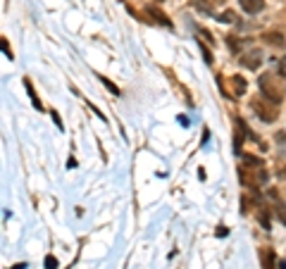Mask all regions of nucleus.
Wrapping results in <instances>:
<instances>
[{
    "label": "nucleus",
    "mask_w": 286,
    "mask_h": 269,
    "mask_svg": "<svg viewBox=\"0 0 286 269\" xmlns=\"http://www.w3.org/2000/svg\"><path fill=\"white\" fill-rule=\"evenodd\" d=\"M260 62H263V53H260V50H251L248 55H243L241 57V65L248 67V69H258Z\"/></svg>",
    "instance_id": "nucleus-1"
},
{
    "label": "nucleus",
    "mask_w": 286,
    "mask_h": 269,
    "mask_svg": "<svg viewBox=\"0 0 286 269\" xmlns=\"http://www.w3.org/2000/svg\"><path fill=\"white\" fill-rule=\"evenodd\" d=\"M239 5H241L243 12H248V14H258V12H263L265 0H239Z\"/></svg>",
    "instance_id": "nucleus-2"
},
{
    "label": "nucleus",
    "mask_w": 286,
    "mask_h": 269,
    "mask_svg": "<svg viewBox=\"0 0 286 269\" xmlns=\"http://www.w3.org/2000/svg\"><path fill=\"white\" fill-rule=\"evenodd\" d=\"M243 131H246V124H243L241 119H236V138H234V150L236 155L241 152V143H243Z\"/></svg>",
    "instance_id": "nucleus-3"
},
{
    "label": "nucleus",
    "mask_w": 286,
    "mask_h": 269,
    "mask_svg": "<svg viewBox=\"0 0 286 269\" xmlns=\"http://www.w3.org/2000/svg\"><path fill=\"white\" fill-rule=\"evenodd\" d=\"M253 108L258 110V112H260V117H263V122H272V119H275V115H272V110H270V108H265L263 103H258V100H255V103H253Z\"/></svg>",
    "instance_id": "nucleus-4"
},
{
    "label": "nucleus",
    "mask_w": 286,
    "mask_h": 269,
    "mask_svg": "<svg viewBox=\"0 0 286 269\" xmlns=\"http://www.w3.org/2000/svg\"><path fill=\"white\" fill-rule=\"evenodd\" d=\"M265 38H267V43H272V45H277V48H284V36H282V33H267V36H265Z\"/></svg>",
    "instance_id": "nucleus-5"
},
{
    "label": "nucleus",
    "mask_w": 286,
    "mask_h": 269,
    "mask_svg": "<svg viewBox=\"0 0 286 269\" xmlns=\"http://www.w3.org/2000/svg\"><path fill=\"white\" fill-rule=\"evenodd\" d=\"M231 84H234V91H236V96H243V93H246V81H243L241 76H234V81H231Z\"/></svg>",
    "instance_id": "nucleus-6"
},
{
    "label": "nucleus",
    "mask_w": 286,
    "mask_h": 269,
    "mask_svg": "<svg viewBox=\"0 0 286 269\" xmlns=\"http://www.w3.org/2000/svg\"><path fill=\"white\" fill-rule=\"evenodd\" d=\"M148 14H153V17H155V19H157L160 24H165V26H169V19H167V17H165V14H162L160 10H155V7H148Z\"/></svg>",
    "instance_id": "nucleus-7"
},
{
    "label": "nucleus",
    "mask_w": 286,
    "mask_h": 269,
    "mask_svg": "<svg viewBox=\"0 0 286 269\" xmlns=\"http://www.w3.org/2000/svg\"><path fill=\"white\" fill-rule=\"evenodd\" d=\"M100 81H103V86H105V88H108V91H110V93H112V96H120V88H117V86H115V84H112V81H110V79H105V76H100Z\"/></svg>",
    "instance_id": "nucleus-8"
},
{
    "label": "nucleus",
    "mask_w": 286,
    "mask_h": 269,
    "mask_svg": "<svg viewBox=\"0 0 286 269\" xmlns=\"http://www.w3.org/2000/svg\"><path fill=\"white\" fill-rule=\"evenodd\" d=\"M277 74L282 76V79H286V55L279 60V62H277Z\"/></svg>",
    "instance_id": "nucleus-9"
},
{
    "label": "nucleus",
    "mask_w": 286,
    "mask_h": 269,
    "mask_svg": "<svg viewBox=\"0 0 286 269\" xmlns=\"http://www.w3.org/2000/svg\"><path fill=\"white\" fill-rule=\"evenodd\" d=\"M220 19H222V22H227V24H231L234 19H236V14H234V12H222Z\"/></svg>",
    "instance_id": "nucleus-10"
},
{
    "label": "nucleus",
    "mask_w": 286,
    "mask_h": 269,
    "mask_svg": "<svg viewBox=\"0 0 286 269\" xmlns=\"http://www.w3.org/2000/svg\"><path fill=\"white\" fill-rule=\"evenodd\" d=\"M43 265H45V269H57V260L53 258V255H48Z\"/></svg>",
    "instance_id": "nucleus-11"
},
{
    "label": "nucleus",
    "mask_w": 286,
    "mask_h": 269,
    "mask_svg": "<svg viewBox=\"0 0 286 269\" xmlns=\"http://www.w3.org/2000/svg\"><path fill=\"white\" fill-rule=\"evenodd\" d=\"M243 162H246V164H253V167H260V160H258V157H251V155H243Z\"/></svg>",
    "instance_id": "nucleus-12"
},
{
    "label": "nucleus",
    "mask_w": 286,
    "mask_h": 269,
    "mask_svg": "<svg viewBox=\"0 0 286 269\" xmlns=\"http://www.w3.org/2000/svg\"><path fill=\"white\" fill-rule=\"evenodd\" d=\"M198 45H200V50H203V57H205V62L210 65V62H212V53H210V50H208V48H205L203 43H198Z\"/></svg>",
    "instance_id": "nucleus-13"
},
{
    "label": "nucleus",
    "mask_w": 286,
    "mask_h": 269,
    "mask_svg": "<svg viewBox=\"0 0 286 269\" xmlns=\"http://www.w3.org/2000/svg\"><path fill=\"white\" fill-rule=\"evenodd\" d=\"M0 45H2V53H5V57H10V60H12V50H10V45H7V41L2 38V41H0Z\"/></svg>",
    "instance_id": "nucleus-14"
},
{
    "label": "nucleus",
    "mask_w": 286,
    "mask_h": 269,
    "mask_svg": "<svg viewBox=\"0 0 286 269\" xmlns=\"http://www.w3.org/2000/svg\"><path fill=\"white\" fill-rule=\"evenodd\" d=\"M50 115H53V122L57 124V129H62V122H60V117H57V112H50Z\"/></svg>",
    "instance_id": "nucleus-15"
},
{
    "label": "nucleus",
    "mask_w": 286,
    "mask_h": 269,
    "mask_svg": "<svg viewBox=\"0 0 286 269\" xmlns=\"http://www.w3.org/2000/svg\"><path fill=\"white\" fill-rule=\"evenodd\" d=\"M227 234H229V231H227L224 226H220V229H217V236H227Z\"/></svg>",
    "instance_id": "nucleus-16"
},
{
    "label": "nucleus",
    "mask_w": 286,
    "mask_h": 269,
    "mask_svg": "<svg viewBox=\"0 0 286 269\" xmlns=\"http://www.w3.org/2000/svg\"><path fill=\"white\" fill-rule=\"evenodd\" d=\"M24 267H26V265H17V267H14V269H24Z\"/></svg>",
    "instance_id": "nucleus-17"
}]
</instances>
